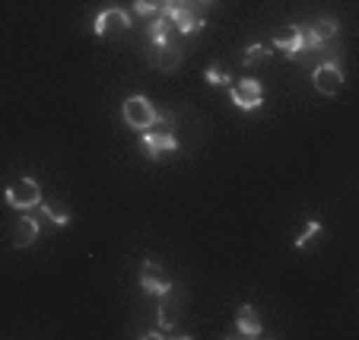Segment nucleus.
<instances>
[{"instance_id":"nucleus-6","label":"nucleus","mask_w":359,"mask_h":340,"mask_svg":"<svg viewBox=\"0 0 359 340\" xmlns=\"http://www.w3.org/2000/svg\"><path fill=\"white\" fill-rule=\"evenodd\" d=\"M340 26L337 20H331V16H321L318 22H312L309 29H302V48H309V51H318V48H325L331 39H337Z\"/></svg>"},{"instance_id":"nucleus-4","label":"nucleus","mask_w":359,"mask_h":340,"mask_svg":"<svg viewBox=\"0 0 359 340\" xmlns=\"http://www.w3.org/2000/svg\"><path fill=\"white\" fill-rule=\"evenodd\" d=\"M229 102L242 111H255V109H261V102H264V89H261L258 80H248V76H245V80H238L229 86Z\"/></svg>"},{"instance_id":"nucleus-17","label":"nucleus","mask_w":359,"mask_h":340,"mask_svg":"<svg viewBox=\"0 0 359 340\" xmlns=\"http://www.w3.org/2000/svg\"><path fill=\"white\" fill-rule=\"evenodd\" d=\"M318 232H321V223H318V219H312V223L305 226V232H302V236L296 238V248H305V245H309V242H312L315 236H318Z\"/></svg>"},{"instance_id":"nucleus-7","label":"nucleus","mask_w":359,"mask_h":340,"mask_svg":"<svg viewBox=\"0 0 359 340\" xmlns=\"http://www.w3.org/2000/svg\"><path fill=\"white\" fill-rule=\"evenodd\" d=\"M140 290L149 296H169L172 293V280L165 277V271L156 261H143L140 267Z\"/></svg>"},{"instance_id":"nucleus-8","label":"nucleus","mask_w":359,"mask_h":340,"mask_svg":"<svg viewBox=\"0 0 359 340\" xmlns=\"http://www.w3.org/2000/svg\"><path fill=\"white\" fill-rule=\"evenodd\" d=\"M312 83H315V89H318L321 95H337L340 86H344V70H340V64L325 61V64L315 67Z\"/></svg>"},{"instance_id":"nucleus-14","label":"nucleus","mask_w":359,"mask_h":340,"mask_svg":"<svg viewBox=\"0 0 359 340\" xmlns=\"http://www.w3.org/2000/svg\"><path fill=\"white\" fill-rule=\"evenodd\" d=\"M35 217H48L51 223L61 229V226H67L70 223V207L67 204H61V200H41L39 207H35Z\"/></svg>"},{"instance_id":"nucleus-13","label":"nucleus","mask_w":359,"mask_h":340,"mask_svg":"<svg viewBox=\"0 0 359 340\" xmlns=\"http://www.w3.org/2000/svg\"><path fill=\"white\" fill-rule=\"evenodd\" d=\"M236 331L242 334V337H261V334H264V327H261V318H258V312H255V306H242V308H238Z\"/></svg>"},{"instance_id":"nucleus-5","label":"nucleus","mask_w":359,"mask_h":340,"mask_svg":"<svg viewBox=\"0 0 359 340\" xmlns=\"http://www.w3.org/2000/svg\"><path fill=\"white\" fill-rule=\"evenodd\" d=\"M93 29H95L99 39H121V35L130 29V16L124 13L121 7H109V10H102V13L95 16Z\"/></svg>"},{"instance_id":"nucleus-15","label":"nucleus","mask_w":359,"mask_h":340,"mask_svg":"<svg viewBox=\"0 0 359 340\" xmlns=\"http://www.w3.org/2000/svg\"><path fill=\"white\" fill-rule=\"evenodd\" d=\"M267 57H271V51H267L264 45H248L242 55V67H255V64L267 61Z\"/></svg>"},{"instance_id":"nucleus-10","label":"nucleus","mask_w":359,"mask_h":340,"mask_svg":"<svg viewBox=\"0 0 359 340\" xmlns=\"http://www.w3.org/2000/svg\"><path fill=\"white\" fill-rule=\"evenodd\" d=\"M39 236H41L39 217H35L32 210L22 213L20 223H16V229H13V245L16 248H29V245H35V238H39Z\"/></svg>"},{"instance_id":"nucleus-11","label":"nucleus","mask_w":359,"mask_h":340,"mask_svg":"<svg viewBox=\"0 0 359 340\" xmlns=\"http://www.w3.org/2000/svg\"><path fill=\"white\" fill-rule=\"evenodd\" d=\"M182 57H184V51L178 48V41H172V45H163V48H149L147 61L156 70H175L182 64Z\"/></svg>"},{"instance_id":"nucleus-16","label":"nucleus","mask_w":359,"mask_h":340,"mask_svg":"<svg viewBox=\"0 0 359 340\" xmlns=\"http://www.w3.org/2000/svg\"><path fill=\"white\" fill-rule=\"evenodd\" d=\"M134 13L143 20H153V16H159V0H134Z\"/></svg>"},{"instance_id":"nucleus-1","label":"nucleus","mask_w":359,"mask_h":340,"mask_svg":"<svg viewBox=\"0 0 359 340\" xmlns=\"http://www.w3.org/2000/svg\"><path fill=\"white\" fill-rule=\"evenodd\" d=\"M172 124H175L172 111H156V121H153L140 134L143 150H147V159H159V156H165V153H175L178 150L175 128H172Z\"/></svg>"},{"instance_id":"nucleus-2","label":"nucleus","mask_w":359,"mask_h":340,"mask_svg":"<svg viewBox=\"0 0 359 340\" xmlns=\"http://www.w3.org/2000/svg\"><path fill=\"white\" fill-rule=\"evenodd\" d=\"M121 115H124V124L130 130H137V134H143L149 124L156 121V109H153V102L147 95H128L121 105Z\"/></svg>"},{"instance_id":"nucleus-9","label":"nucleus","mask_w":359,"mask_h":340,"mask_svg":"<svg viewBox=\"0 0 359 340\" xmlns=\"http://www.w3.org/2000/svg\"><path fill=\"white\" fill-rule=\"evenodd\" d=\"M273 48H280L286 57H292L296 61L299 55H302V26H296V22H290V26H283V32L273 35Z\"/></svg>"},{"instance_id":"nucleus-18","label":"nucleus","mask_w":359,"mask_h":340,"mask_svg":"<svg viewBox=\"0 0 359 340\" xmlns=\"http://www.w3.org/2000/svg\"><path fill=\"white\" fill-rule=\"evenodd\" d=\"M203 80L213 83V86H229V74H226V70H219V67H207Z\"/></svg>"},{"instance_id":"nucleus-3","label":"nucleus","mask_w":359,"mask_h":340,"mask_svg":"<svg viewBox=\"0 0 359 340\" xmlns=\"http://www.w3.org/2000/svg\"><path fill=\"white\" fill-rule=\"evenodd\" d=\"M4 200H7V207H13V210L29 213L41 204V188L32 182V178H20V182H13L7 191H4Z\"/></svg>"},{"instance_id":"nucleus-12","label":"nucleus","mask_w":359,"mask_h":340,"mask_svg":"<svg viewBox=\"0 0 359 340\" xmlns=\"http://www.w3.org/2000/svg\"><path fill=\"white\" fill-rule=\"evenodd\" d=\"M147 35H149V45L153 48H163V45L178 41L175 26H172L165 16H153V20H147Z\"/></svg>"}]
</instances>
